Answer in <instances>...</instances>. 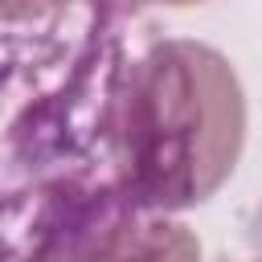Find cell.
I'll return each mask as SVG.
<instances>
[{
  "label": "cell",
  "mask_w": 262,
  "mask_h": 262,
  "mask_svg": "<svg viewBox=\"0 0 262 262\" xmlns=\"http://www.w3.org/2000/svg\"><path fill=\"white\" fill-rule=\"evenodd\" d=\"M246 102L229 61L188 37H156L131 70L123 151L139 201L168 217L209 201L233 172Z\"/></svg>",
  "instance_id": "7a4b0ae2"
},
{
  "label": "cell",
  "mask_w": 262,
  "mask_h": 262,
  "mask_svg": "<svg viewBox=\"0 0 262 262\" xmlns=\"http://www.w3.org/2000/svg\"><path fill=\"white\" fill-rule=\"evenodd\" d=\"M156 37L143 0L0 8V262H196L123 151L127 82Z\"/></svg>",
  "instance_id": "6da1fadb"
}]
</instances>
